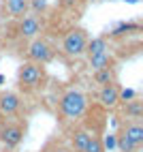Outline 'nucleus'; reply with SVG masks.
Masks as SVG:
<instances>
[{
    "instance_id": "obj_13",
    "label": "nucleus",
    "mask_w": 143,
    "mask_h": 152,
    "mask_svg": "<svg viewBox=\"0 0 143 152\" xmlns=\"http://www.w3.org/2000/svg\"><path fill=\"white\" fill-rule=\"evenodd\" d=\"M122 116L126 120H141L143 118V103L135 96L130 101H122Z\"/></svg>"
},
{
    "instance_id": "obj_1",
    "label": "nucleus",
    "mask_w": 143,
    "mask_h": 152,
    "mask_svg": "<svg viewBox=\"0 0 143 152\" xmlns=\"http://www.w3.org/2000/svg\"><path fill=\"white\" fill-rule=\"evenodd\" d=\"M90 109V96L79 88H66L58 101V111L66 122H77Z\"/></svg>"
},
{
    "instance_id": "obj_23",
    "label": "nucleus",
    "mask_w": 143,
    "mask_h": 152,
    "mask_svg": "<svg viewBox=\"0 0 143 152\" xmlns=\"http://www.w3.org/2000/svg\"><path fill=\"white\" fill-rule=\"evenodd\" d=\"M126 2H130V4H135V2H139V0H126Z\"/></svg>"
},
{
    "instance_id": "obj_4",
    "label": "nucleus",
    "mask_w": 143,
    "mask_h": 152,
    "mask_svg": "<svg viewBox=\"0 0 143 152\" xmlns=\"http://www.w3.org/2000/svg\"><path fill=\"white\" fill-rule=\"evenodd\" d=\"M56 58V47L52 45V41H47L45 37H36L28 43L26 47V60L34 64H49Z\"/></svg>"
},
{
    "instance_id": "obj_24",
    "label": "nucleus",
    "mask_w": 143,
    "mask_h": 152,
    "mask_svg": "<svg viewBox=\"0 0 143 152\" xmlns=\"http://www.w3.org/2000/svg\"><path fill=\"white\" fill-rule=\"evenodd\" d=\"M88 2H98V0H88Z\"/></svg>"
},
{
    "instance_id": "obj_11",
    "label": "nucleus",
    "mask_w": 143,
    "mask_h": 152,
    "mask_svg": "<svg viewBox=\"0 0 143 152\" xmlns=\"http://www.w3.org/2000/svg\"><path fill=\"white\" fill-rule=\"evenodd\" d=\"M2 9L11 19H22L30 13V0H2Z\"/></svg>"
},
{
    "instance_id": "obj_7",
    "label": "nucleus",
    "mask_w": 143,
    "mask_h": 152,
    "mask_svg": "<svg viewBox=\"0 0 143 152\" xmlns=\"http://www.w3.org/2000/svg\"><path fill=\"white\" fill-rule=\"evenodd\" d=\"M24 101L17 92L13 90H0V111L4 114V118H15L22 111Z\"/></svg>"
},
{
    "instance_id": "obj_14",
    "label": "nucleus",
    "mask_w": 143,
    "mask_h": 152,
    "mask_svg": "<svg viewBox=\"0 0 143 152\" xmlns=\"http://www.w3.org/2000/svg\"><path fill=\"white\" fill-rule=\"evenodd\" d=\"M109 52V39L107 37H94V39H88V45H86V56H96V54H103Z\"/></svg>"
},
{
    "instance_id": "obj_3",
    "label": "nucleus",
    "mask_w": 143,
    "mask_h": 152,
    "mask_svg": "<svg viewBox=\"0 0 143 152\" xmlns=\"http://www.w3.org/2000/svg\"><path fill=\"white\" fill-rule=\"evenodd\" d=\"M26 137V122L15 118H7L0 124V144L7 150H15Z\"/></svg>"
},
{
    "instance_id": "obj_8",
    "label": "nucleus",
    "mask_w": 143,
    "mask_h": 152,
    "mask_svg": "<svg viewBox=\"0 0 143 152\" xmlns=\"http://www.w3.org/2000/svg\"><path fill=\"white\" fill-rule=\"evenodd\" d=\"M120 90H122V88L118 86V82H115V84L100 86L98 92H96L98 105L105 107V109H115V107H120Z\"/></svg>"
},
{
    "instance_id": "obj_10",
    "label": "nucleus",
    "mask_w": 143,
    "mask_h": 152,
    "mask_svg": "<svg viewBox=\"0 0 143 152\" xmlns=\"http://www.w3.org/2000/svg\"><path fill=\"white\" fill-rule=\"evenodd\" d=\"M118 133L126 135L137 148H143V124H141V120H126Z\"/></svg>"
},
{
    "instance_id": "obj_5",
    "label": "nucleus",
    "mask_w": 143,
    "mask_h": 152,
    "mask_svg": "<svg viewBox=\"0 0 143 152\" xmlns=\"http://www.w3.org/2000/svg\"><path fill=\"white\" fill-rule=\"evenodd\" d=\"M88 32L83 28H70L62 37V54L66 58H81L86 56V45H88Z\"/></svg>"
},
{
    "instance_id": "obj_6",
    "label": "nucleus",
    "mask_w": 143,
    "mask_h": 152,
    "mask_svg": "<svg viewBox=\"0 0 143 152\" xmlns=\"http://www.w3.org/2000/svg\"><path fill=\"white\" fill-rule=\"evenodd\" d=\"M43 19H41L38 15H24L22 19H17V37L24 39V41H32V39L41 37L43 34Z\"/></svg>"
},
{
    "instance_id": "obj_16",
    "label": "nucleus",
    "mask_w": 143,
    "mask_h": 152,
    "mask_svg": "<svg viewBox=\"0 0 143 152\" xmlns=\"http://www.w3.org/2000/svg\"><path fill=\"white\" fill-rule=\"evenodd\" d=\"M115 150H118V152H139L141 148H137L126 135L115 133Z\"/></svg>"
},
{
    "instance_id": "obj_22",
    "label": "nucleus",
    "mask_w": 143,
    "mask_h": 152,
    "mask_svg": "<svg viewBox=\"0 0 143 152\" xmlns=\"http://www.w3.org/2000/svg\"><path fill=\"white\" fill-rule=\"evenodd\" d=\"M4 120H7V118H4V114H2V111H0V124H2Z\"/></svg>"
},
{
    "instance_id": "obj_19",
    "label": "nucleus",
    "mask_w": 143,
    "mask_h": 152,
    "mask_svg": "<svg viewBox=\"0 0 143 152\" xmlns=\"http://www.w3.org/2000/svg\"><path fill=\"white\" fill-rule=\"evenodd\" d=\"M45 9H47V0H30V11H32L34 15L43 13Z\"/></svg>"
},
{
    "instance_id": "obj_20",
    "label": "nucleus",
    "mask_w": 143,
    "mask_h": 152,
    "mask_svg": "<svg viewBox=\"0 0 143 152\" xmlns=\"http://www.w3.org/2000/svg\"><path fill=\"white\" fill-rule=\"evenodd\" d=\"M47 152H70V148L64 144H54L52 148H47Z\"/></svg>"
},
{
    "instance_id": "obj_9",
    "label": "nucleus",
    "mask_w": 143,
    "mask_h": 152,
    "mask_svg": "<svg viewBox=\"0 0 143 152\" xmlns=\"http://www.w3.org/2000/svg\"><path fill=\"white\" fill-rule=\"evenodd\" d=\"M92 135H94V131H90L88 126H75L70 131V139H68L70 152H83Z\"/></svg>"
},
{
    "instance_id": "obj_21",
    "label": "nucleus",
    "mask_w": 143,
    "mask_h": 152,
    "mask_svg": "<svg viewBox=\"0 0 143 152\" xmlns=\"http://www.w3.org/2000/svg\"><path fill=\"white\" fill-rule=\"evenodd\" d=\"M103 144H105V150L107 148H115V135H109L107 139H103Z\"/></svg>"
},
{
    "instance_id": "obj_12",
    "label": "nucleus",
    "mask_w": 143,
    "mask_h": 152,
    "mask_svg": "<svg viewBox=\"0 0 143 152\" xmlns=\"http://www.w3.org/2000/svg\"><path fill=\"white\" fill-rule=\"evenodd\" d=\"M88 66H90V71L113 69V66H115V56L111 54V52H103V54L90 56V58H88Z\"/></svg>"
},
{
    "instance_id": "obj_18",
    "label": "nucleus",
    "mask_w": 143,
    "mask_h": 152,
    "mask_svg": "<svg viewBox=\"0 0 143 152\" xmlns=\"http://www.w3.org/2000/svg\"><path fill=\"white\" fill-rule=\"evenodd\" d=\"M83 152H107L105 150V144H103V137L94 133V135L90 137V141H88V146H86Z\"/></svg>"
},
{
    "instance_id": "obj_2",
    "label": "nucleus",
    "mask_w": 143,
    "mask_h": 152,
    "mask_svg": "<svg viewBox=\"0 0 143 152\" xmlns=\"http://www.w3.org/2000/svg\"><path fill=\"white\" fill-rule=\"evenodd\" d=\"M47 82V71L43 64H34V62H22L17 69V86L24 92H36L45 86Z\"/></svg>"
},
{
    "instance_id": "obj_17",
    "label": "nucleus",
    "mask_w": 143,
    "mask_h": 152,
    "mask_svg": "<svg viewBox=\"0 0 143 152\" xmlns=\"http://www.w3.org/2000/svg\"><path fill=\"white\" fill-rule=\"evenodd\" d=\"M130 30H132V32H139L141 26H139V24H135V22H128V24H118V26L113 28V32H111V37H122V34H128Z\"/></svg>"
},
{
    "instance_id": "obj_15",
    "label": "nucleus",
    "mask_w": 143,
    "mask_h": 152,
    "mask_svg": "<svg viewBox=\"0 0 143 152\" xmlns=\"http://www.w3.org/2000/svg\"><path fill=\"white\" fill-rule=\"evenodd\" d=\"M92 82H94L98 88L100 86H107V84H115L118 82L115 66L113 69H103V71H92Z\"/></svg>"
}]
</instances>
